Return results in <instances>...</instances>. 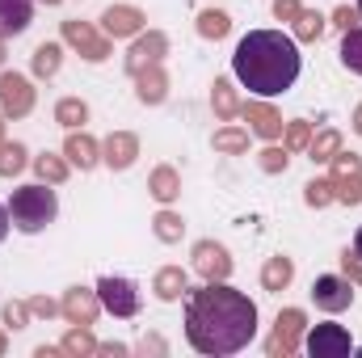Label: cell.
Instances as JSON below:
<instances>
[{
    "instance_id": "obj_12",
    "label": "cell",
    "mask_w": 362,
    "mask_h": 358,
    "mask_svg": "<svg viewBox=\"0 0 362 358\" xmlns=\"http://www.w3.org/2000/svg\"><path fill=\"white\" fill-rule=\"evenodd\" d=\"M144 25H148V17H144V8H135V4H110V8L101 13L105 38H135V34H144Z\"/></svg>"
},
{
    "instance_id": "obj_4",
    "label": "cell",
    "mask_w": 362,
    "mask_h": 358,
    "mask_svg": "<svg viewBox=\"0 0 362 358\" xmlns=\"http://www.w3.org/2000/svg\"><path fill=\"white\" fill-rule=\"evenodd\" d=\"M97 299H101V308H105L110 316H118V321H131V316L139 312V287H135L131 278H122V274L97 278Z\"/></svg>"
},
{
    "instance_id": "obj_1",
    "label": "cell",
    "mask_w": 362,
    "mask_h": 358,
    "mask_svg": "<svg viewBox=\"0 0 362 358\" xmlns=\"http://www.w3.org/2000/svg\"><path fill=\"white\" fill-rule=\"evenodd\" d=\"M257 333V304L223 282H202L185 299V342L198 354L228 358L240 354Z\"/></svg>"
},
{
    "instance_id": "obj_21",
    "label": "cell",
    "mask_w": 362,
    "mask_h": 358,
    "mask_svg": "<svg viewBox=\"0 0 362 358\" xmlns=\"http://www.w3.org/2000/svg\"><path fill=\"white\" fill-rule=\"evenodd\" d=\"M291 278H295V262H291V258H282V253L270 258V262L262 266V287L274 291V295H278V291H286V287H291Z\"/></svg>"
},
{
    "instance_id": "obj_48",
    "label": "cell",
    "mask_w": 362,
    "mask_h": 358,
    "mask_svg": "<svg viewBox=\"0 0 362 358\" xmlns=\"http://www.w3.org/2000/svg\"><path fill=\"white\" fill-rule=\"evenodd\" d=\"M4 346H8V342H4V333H0V354H4Z\"/></svg>"
},
{
    "instance_id": "obj_35",
    "label": "cell",
    "mask_w": 362,
    "mask_h": 358,
    "mask_svg": "<svg viewBox=\"0 0 362 358\" xmlns=\"http://www.w3.org/2000/svg\"><path fill=\"white\" fill-rule=\"evenodd\" d=\"M25 165H30V156H25V148H21V144H0V178L21 173Z\"/></svg>"
},
{
    "instance_id": "obj_13",
    "label": "cell",
    "mask_w": 362,
    "mask_h": 358,
    "mask_svg": "<svg viewBox=\"0 0 362 358\" xmlns=\"http://www.w3.org/2000/svg\"><path fill=\"white\" fill-rule=\"evenodd\" d=\"M59 312L68 316V325H93L101 316V299L89 287H68L64 299H59Z\"/></svg>"
},
{
    "instance_id": "obj_11",
    "label": "cell",
    "mask_w": 362,
    "mask_h": 358,
    "mask_svg": "<svg viewBox=\"0 0 362 358\" xmlns=\"http://www.w3.org/2000/svg\"><path fill=\"white\" fill-rule=\"evenodd\" d=\"M354 350V337L341 325H316L308 333V354L312 358H346Z\"/></svg>"
},
{
    "instance_id": "obj_51",
    "label": "cell",
    "mask_w": 362,
    "mask_h": 358,
    "mask_svg": "<svg viewBox=\"0 0 362 358\" xmlns=\"http://www.w3.org/2000/svg\"><path fill=\"white\" fill-rule=\"evenodd\" d=\"M358 13H362V0H358Z\"/></svg>"
},
{
    "instance_id": "obj_17",
    "label": "cell",
    "mask_w": 362,
    "mask_h": 358,
    "mask_svg": "<svg viewBox=\"0 0 362 358\" xmlns=\"http://www.w3.org/2000/svg\"><path fill=\"white\" fill-rule=\"evenodd\" d=\"M30 21H34V4L30 0H0V38L25 34Z\"/></svg>"
},
{
    "instance_id": "obj_31",
    "label": "cell",
    "mask_w": 362,
    "mask_h": 358,
    "mask_svg": "<svg viewBox=\"0 0 362 358\" xmlns=\"http://www.w3.org/2000/svg\"><path fill=\"white\" fill-rule=\"evenodd\" d=\"M341 64L354 72V76H362V25H354V30H346V38H341Z\"/></svg>"
},
{
    "instance_id": "obj_6",
    "label": "cell",
    "mask_w": 362,
    "mask_h": 358,
    "mask_svg": "<svg viewBox=\"0 0 362 358\" xmlns=\"http://www.w3.org/2000/svg\"><path fill=\"white\" fill-rule=\"evenodd\" d=\"M34 110V85L21 72H0V114L4 118H25Z\"/></svg>"
},
{
    "instance_id": "obj_29",
    "label": "cell",
    "mask_w": 362,
    "mask_h": 358,
    "mask_svg": "<svg viewBox=\"0 0 362 358\" xmlns=\"http://www.w3.org/2000/svg\"><path fill=\"white\" fill-rule=\"evenodd\" d=\"M59 346H64V354H68V358H89V354H97V342H93L89 325H76V329H72Z\"/></svg>"
},
{
    "instance_id": "obj_49",
    "label": "cell",
    "mask_w": 362,
    "mask_h": 358,
    "mask_svg": "<svg viewBox=\"0 0 362 358\" xmlns=\"http://www.w3.org/2000/svg\"><path fill=\"white\" fill-rule=\"evenodd\" d=\"M0 64H4V38H0Z\"/></svg>"
},
{
    "instance_id": "obj_22",
    "label": "cell",
    "mask_w": 362,
    "mask_h": 358,
    "mask_svg": "<svg viewBox=\"0 0 362 358\" xmlns=\"http://www.w3.org/2000/svg\"><path fill=\"white\" fill-rule=\"evenodd\" d=\"M211 110H215L219 122H232V118L240 114V101H236L232 81H215V85H211Z\"/></svg>"
},
{
    "instance_id": "obj_20",
    "label": "cell",
    "mask_w": 362,
    "mask_h": 358,
    "mask_svg": "<svg viewBox=\"0 0 362 358\" xmlns=\"http://www.w3.org/2000/svg\"><path fill=\"white\" fill-rule=\"evenodd\" d=\"M148 194L156 198V202H177V194H181V173L173 169V165H156L152 169V178H148Z\"/></svg>"
},
{
    "instance_id": "obj_46",
    "label": "cell",
    "mask_w": 362,
    "mask_h": 358,
    "mask_svg": "<svg viewBox=\"0 0 362 358\" xmlns=\"http://www.w3.org/2000/svg\"><path fill=\"white\" fill-rule=\"evenodd\" d=\"M354 253L362 258V228H358V236H354Z\"/></svg>"
},
{
    "instance_id": "obj_39",
    "label": "cell",
    "mask_w": 362,
    "mask_h": 358,
    "mask_svg": "<svg viewBox=\"0 0 362 358\" xmlns=\"http://www.w3.org/2000/svg\"><path fill=\"white\" fill-rule=\"evenodd\" d=\"M358 8H350V4H341V8H333V17H329V25H337V30H341V34H346V30H354V25H358Z\"/></svg>"
},
{
    "instance_id": "obj_7",
    "label": "cell",
    "mask_w": 362,
    "mask_h": 358,
    "mask_svg": "<svg viewBox=\"0 0 362 358\" xmlns=\"http://www.w3.org/2000/svg\"><path fill=\"white\" fill-rule=\"evenodd\" d=\"M312 299L320 312H346L354 304V282L346 274H320L312 282Z\"/></svg>"
},
{
    "instance_id": "obj_32",
    "label": "cell",
    "mask_w": 362,
    "mask_h": 358,
    "mask_svg": "<svg viewBox=\"0 0 362 358\" xmlns=\"http://www.w3.org/2000/svg\"><path fill=\"white\" fill-rule=\"evenodd\" d=\"M308 144H312V122L295 118V122L282 127V148L286 152H308Z\"/></svg>"
},
{
    "instance_id": "obj_27",
    "label": "cell",
    "mask_w": 362,
    "mask_h": 358,
    "mask_svg": "<svg viewBox=\"0 0 362 358\" xmlns=\"http://www.w3.org/2000/svg\"><path fill=\"white\" fill-rule=\"evenodd\" d=\"M215 152H223V156H245L249 152V131H240V127H223V131H215Z\"/></svg>"
},
{
    "instance_id": "obj_26",
    "label": "cell",
    "mask_w": 362,
    "mask_h": 358,
    "mask_svg": "<svg viewBox=\"0 0 362 358\" xmlns=\"http://www.w3.org/2000/svg\"><path fill=\"white\" fill-rule=\"evenodd\" d=\"M55 122H59V127H68V131H76V127H85V122H89V105H85L81 97H64V101L55 105Z\"/></svg>"
},
{
    "instance_id": "obj_41",
    "label": "cell",
    "mask_w": 362,
    "mask_h": 358,
    "mask_svg": "<svg viewBox=\"0 0 362 358\" xmlns=\"http://www.w3.org/2000/svg\"><path fill=\"white\" fill-rule=\"evenodd\" d=\"M341 274H346L354 287H362V258L358 253H341Z\"/></svg>"
},
{
    "instance_id": "obj_28",
    "label": "cell",
    "mask_w": 362,
    "mask_h": 358,
    "mask_svg": "<svg viewBox=\"0 0 362 358\" xmlns=\"http://www.w3.org/2000/svg\"><path fill=\"white\" fill-rule=\"evenodd\" d=\"M337 152H341V131H320V135H312V144H308V156H312L316 165H329Z\"/></svg>"
},
{
    "instance_id": "obj_33",
    "label": "cell",
    "mask_w": 362,
    "mask_h": 358,
    "mask_svg": "<svg viewBox=\"0 0 362 358\" xmlns=\"http://www.w3.org/2000/svg\"><path fill=\"white\" fill-rule=\"evenodd\" d=\"M303 202L308 207H329V202H337V194H333V178H312L308 185H303Z\"/></svg>"
},
{
    "instance_id": "obj_45",
    "label": "cell",
    "mask_w": 362,
    "mask_h": 358,
    "mask_svg": "<svg viewBox=\"0 0 362 358\" xmlns=\"http://www.w3.org/2000/svg\"><path fill=\"white\" fill-rule=\"evenodd\" d=\"M350 127H354V131H358V135H362V105H358V110H354V122H350Z\"/></svg>"
},
{
    "instance_id": "obj_42",
    "label": "cell",
    "mask_w": 362,
    "mask_h": 358,
    "mask_svg": "<svg viewBox=\"0 0 362 358\" xmlns=\"http://www.w3.org/2000/svg\"><path fill=\"white\" fill-rule=\"evenodd\" d=\"M299 8H303L299 0H274V17H278V21H295Z\"/></svg>"
},
{
    "instance_id": "obj_3",
    "label": "cell",
    "mask_w": 362,
    "mask_h": 358,
    "mask_svg": "<svg viewBox=\"0 0 362 358\" xmlns=\"http://www.w3.org/2000/svg\"><path fill=\"white\" fill-rule=\"evenodd\" d=\"M55 215H59V198H55L51 181L21 185V190H13V198H8V219H13V228L25 232V236H34V232H42L47 224H55Z\"/></svg>"
},
{
    "instance_id": "obj_23",
    "label": "cell",
    "mask_w": 362,
    "mask_h": 358,
    "mask_svg": "<svg viewBox=\"0 0 362 358\" xmlns=\"http://www.w3.org/2000/svg\"><path fill=\"white\" fill-rule=\"evenodd\" d=\"M59 64H64V47H59V42H42V47L34 51V59H30V68H34L38 81H51V76L59 72Z\"/></svg>"
},
{
    "instance_id": "obj_15",
    "label": "cell",
    "mask_w": 362,
    "mask_h": 358,
    "mask_svg": "<svg viewBox=\"0 0 362 358\" xmlns=\"http://www.w3.org/2000/svg\"><path fill=\"white\" fill-rule=\"evenodd\" d=\"M135 156H139V139H135L131 131H114V135L101 144V161H105L114 173L131 169V165H135Z\"/></svg>"
},
{
    "instance_id": "obj_18",
    "label": "cell",
    "mask_w": 362,
    "mask_h": 358,
    "mask_svg": "<svg viewBox=\"0 0 362 358\" xmlns=\"http://www.w3.org/2000/svg\"><path fill=\"white\" fill-rule=\"evenodd\" d=\"M135 97H139L144 105H160V101L169 97V76H165L160 64H152V68H144V72L135 76Z\"/></svg>"
},
{
    "instance_id": "obj_30",
    "label": "cell",
    "mask_w": 362,
    "mask_h": 358,
    "mask_svg": "<svg viewBox=\"0 0 362 358\" xmlns=\"http://www.w3.org/2000/svg\"><path fill=\"white\" fill-rule=\"evenodd\" d=\"M228 30H232V17L223 8H202L198 13V34L202 38H223Z\"/></svg>"
},
{
    "instance_id": "obj_24",
    "label": "cell",
    "mask_w": 362,
    "mask_h": 358,
    "mask_svg": "<svg viewBox=\"0 0 362 358\" xmlns=\"http://www.w3.org/2000/svg\"><path fill=\"white\" fill-rule=\"evenodd\" d=\"M325 25H329V17H325V13H316V8H299V17L291 21V30H295V38H299V42H316V38L325 34Z\"/></svg>"
},
{
    "instance_id": "obj_47",
    "label": "cell",
    "mask_w": 362,
    "mask_h": 358,
    "mask_svg": "<svg viewBox=\"0 0 362 358\" xmlns=\"http://www.w3.org/2000/svg\"><path fill=\"white\" fill-rule=\"evenodd\" d=\"M0 144H4V114H0Z\"/></svg>"
},
{
    "instance_id": "obj_37",
    "label": "cell",
    "mask_w": 362,
    "mask_h": 358,
    "mask_svg": "<svg viewBox=\"0 0 362 358\" xmlns=\"http://www.w3.org/2000/svg\"><path fill=\"white\" fill-rule=\"evenodd\" d=\"M257 165L266 169V173H286V165H291V156H286V148H262V156H257Z\"/></svg>"
},
{
    "instance_id": "obj_8",
    "label": "cell",
    "mask_w": 362,
    "mask_h": 358,
    "mask_svg": "<svg viewBox=\"0 0 362 358\" xmlns=\"http://www.w3.org/2000/svg\"><path fill=\"white\" fill-rule=\"evenodd\" d=\"M64 42H68L72 51H81L89 64H105V59H110V38L97 34L89 21H64Z\"/></svg>"
},
{
    "instance_id": "obj_16",
    "label": "cell",
    "mask_w": 362,
    "mask_h": 358,
    "mask_svg": "<svg viewBox=\"0 0 362 358\" xmlns=\"http://www.w3.org/2000/svg\"><path fill=\"white\" fill-rule=\"evenodd\" d=\"M64 156H68V165H76L81 173H89V169L101 165V144L93 135H85V131H72L68 144H64Z\"/></svg>"
},
{
    "instance_id": "obj_25",
    "label": "cell",
    "mask_w": 362,
    "mask_h": 358,
    "mask_svg": "<svg viewBox=\"0 0 362 358\" xmlns=\"http://www.w3.org/2000/svg\"><path fill=\"white\" fill-rule=\"evenodd\" d=\"M30 165H34V173H38V178L51 181V185H64V181H68V169H72V165H68V156H55V152H42V156H34Z\"/></svg>"
},
{
    "instance_id": "obj_38",
    "label": "cell",
    "mask_w": 362,
    "mask_h": 358,
    "mask_svg": "<svg viewBox=\"0 0 362 358\" xmlns=\"http://www.w3.org/2000/svg\"><path fill=\"white\" fill-rule=\"evenodd\" d=\"M4 325H8V329H25V325H30V304L8 299V304H4Z\"/></svg>"
},
{
    "instance_id": "obj_10",
    "label": "cell",
    "mask_w": 362,
    "mask_h": 358,
    "mask_svg": "<svg viewBox=\"0 0 362 358\" xmlns=\"http://www.w3.org/2000/svg\"><path fill=\"white\" fill-rule=\"evenodd\" d=\"M194 274L202 282H223L232 274V253L223 245H215V241H198L194 245Z\"/></svg>"
},
{
    "instance_id": "obj_5",
    "label": "cell",
    "mask_w": 362,
    "mask_h": 358,
    "mask_svg": "<svg viewBox=\"0 0 362 358\" xmlns=\"http://www.w3.org/2000/svg\"><path fill=\"white\" fill-rule=\"evenodd\" d=\"M303 329H308L303 308H282V312H278V321H274L270 342H266V354H270V358H291L295 350H299Z\"/></svg>"
},
{
    "instance_id": "obj_36",
    "label": "cell",
    "mask_w": 362,
    "mask_h": 358,
    "mask_svg": "<svg viewBox=\"0 0 362 358\" xmlns=\"http://www.w3.org/2000/svg\"><path fill=\"white\" fill-rule=\"evenodd\" d=\"M333 194H337V202H346V207H358V202H362V173L333 178Z\"/></svg>"
},
{
    "instance_id": "obj_50",
    "label": "cell",
    "mask_w": 362,
    "mask_h": 358,
    "mask_svg": "<svg viewBox=\"0 0 362 358\" xmlns=\"http://www.w3.org/2000/svg\"><path fill=\"white\" fill-rule=\"evenodd\" d=\"M42 4H59V0H42Z\"/></svg>"
},
{
    "instance_id": "obj_14",
    "label": "cell",
    "mask_w": 362,
    "mask_h": 358,
    "mask_svg": "<svg viewBox=\"0 0 362 358\" xmlns=\"http://www.w3.org/2000/svg\"><path fill=\"white\" fill-rule=\"evenodd\" d=\"M240 114H245V122H249L253 135H262V139H270V144L282 139V127H286V122H282V114H278L274 105H266V101H245Z\"/></svg>"
},
{
    "instance_id": "obj_19",
    "label": "cell",
    "mask_w": 362,
    "mask_h": 358,
    "mask_svg": "<svg viewBox=\"0 0 362 358\" xmlns=\"http://www.w3.org/2000/svg\"><path fill=\"white\" fill-rule=\"evenodd\" d=\"M152 291H156V299H160V304H177L181 295L189 291V274H185L181 266L156 270V278H152Z\"/></svg>"
},
{
    "instance_id": "obj_2",
    "label": "cell",
    "mask_w": 362,
    "mask_h": 358,
    "mask_svg": "<svg viewBox=\"0 0 362 358\" xmlns=\"http://www.w3.org/2000/svg\"><path fill=\"white\" fill-rule=\"evenodd\" d=\"M299 47L282 30H249L236 51H232V72L236 81L257 97H278L299 81Z\"/></svg>"
},
{
    "instance_id": "obj_43",
    "label": "cell",
    "mask_w": 362,
    "mask_h": 358,
    "mask_svg": "<svg viewBox=\"0 0 362 358\" xmlns=\"http://www.w3.org/2000/svg\"><path fill=\"white\" fill-rule=\"evenodd\" d=\"M97 354H127V346L122 342H105V346L97 342Z\"/></svg>"
},
{
    "instance_id": "obj_40",
    "label": "cell",
    "mask_w": 362,
    "mask_h": 358,
    "mask_svg": "<svg viewBox=\"0 0 362 358\" xmlns=\"http://www.w3.org/2000/svg\"><path fill=\"white\" fill-rule=\"evenodd\" d=\"M30 316L51 321V316H59V304H55V299H47V295H34V299H30Z\"/></svg>"
},
{
    "instance_id": "obj_9",
    "label": "cell",
    "mask_w": 362,
    "mask_h": 358,
    "mask_svg": "<svg viewBox=\"0 0 362 358\" xmlns=\"http://www.w3.org/2000/svg\"><path fill=\"white\" fill-rule=\"evenodd\" d=\"M169 55V38L160 34V30H148V34H135V42H131V51H127V72L131 76H139L144 68H152V64H160Z\"/></svg>"
},
{
    "instance_id": "obj_34",
    "label": "cell",
    "mask_w": 362,
    "mask_h": 358,
    "mask_svg": "<svg viewBox=\"0 0 362 358\" xmlns=\"http://www.w3.org/2000/svg\"><path fill=\"white\" fill-rule=\"evenodd\" d=\"M152 232H156V241H165V245H177L181 232H185V224H181V215H173V211H160V215L152 219Z\"/></svg>"
},
{
    "instance_id": "obj_44",
    "label": "cell",
    "mask_w": 362,
    "mask_h": 358,
    "mask_svg": "<svg viewBox=\"0 0 362 358\" xmlns=\"http://www.w3.org/2000/svg\"><path fill=\"white\" fill-rule=\"evenodd\" d=\"M8 224H13V219H8V207H0V241L8 236Z\"/></svg>"
}]
</instances>
